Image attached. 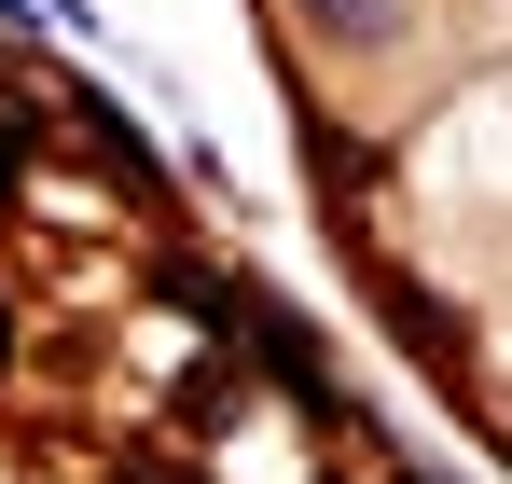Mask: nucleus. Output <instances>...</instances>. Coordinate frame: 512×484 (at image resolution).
<instances>
[{"mask_svg":"<svg viewBox=\"0 0 512 484\" xmlns=\"http://www.w3.org/2000/svg\"><path fill=\"white\" fill-rule=\"evenodd\" d=\"M305 14H319L333 42H388V14H402V0H305Z\"/></svg>","mask_w":512,"mask_h":484,"instance_id":"nucleus-1","label":"nucleus"},{"mask_svg":"<svg viewBox=\"0 0 512 484\" xmlns=\"http://www.w3.org/2000/svg\"><path fill=\"white\" fill-rule=\"evenodd\" d=\"M0 360H14V319H0Z\"/></svg>","mask_w":512,"mask_h":484,"instance_id":"nucleus-2","label":"nucleus"}]
</instances>
